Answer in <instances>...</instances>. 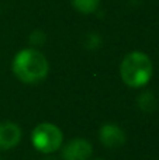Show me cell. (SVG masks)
Instances as JSON below:
<instances>
[{
	"instance_id": "cell-1",
	"label": "cell",
	"mask_w": 159,
	"mask_h": 160,
	"mask_svg": "<svg viewBox=\"0 0 159 160\" xmlns=\"http://www.w3.org/2000/svg\"><path fill=\"white\" fill-rule=\"evenodd\" d=\"M14 76L23 83L35 84L42 82L49 72V62L35 48H27L17 52L11 62Z\"/></svg>"
},
{
	"instance_id": "cell-6",
	"label": "cell",
	"mask_w": 159,
	"mask_h": 160,
	"mask_svg": "<svg viewBox=\"0 0 159 160\" xmlns=\"http://www.w3.org/2000/svg\"><path fill=\"white\" fill-rule=\"evenodd\" d=\"M21 139V128L14 122L0 124V150H8L18 145Z\"/></svg>"
},
{
	"instance_id": "cell-10",
	"label": "cell",
	"mask_w": 159,
	"mask_h": 160,
	"mask_svg": "<svg viewBox=\"0 0 159 160\" xmlns=\"http://www.w3.org/2000/svg\"><path fill=\"white\" fill-rule=\"evenodd\" d=\"M101 44V39L97 34L92 32V34H87L86 39H85V47L89 48V49H96L97 47H100Z\"/></svg>"
},
{
	"instance_id": "cell-3",
	"label": "cell",
	"mask_w": 159,
	"mask_h": 160,
	"mask_svg": "<svg viewBox=\"0 0 159 160\" xmlns=\"http://www.w3.org/2000/svg\"><path fill=\"white\" fill-rule=\"evenodd\" d=\"M64 135L56 125L49 122H42L37 125L31 132L33 146L41 153H54L62 146Z\"/></svg>"
},
{
	"instance_id": "cell-8",
	"label": "cell",
	"mask_w": 159,
	"mask_h": 160,
	"mask_svg": "<svg viewBox=\"0 0 159 160\" xmlns=\"http://www.w3.org/2000/svg\"><path fill=\"white\" fill-rule=\"evenodd\" d=\"M76 11L82 14H92L99 8L100 0H70Z\"/></svg>"
},
{
	"instance_id": "cell-12",
	"label": "cell",
	"mask_w": 159,
	"mask_h": 160,
	"mask_svg": "<svg viewBox=\"0 0 159 160\" xmlns=\"http://www.w3.org/2000/svg\"><path fill=\"white\" fill-rule=\"evenodd\" d=\"M96 160H103V159H96Z\"/></svg>"
},
{
	"instance_id": "cell-5",
	"label": "cell",
	"mask_w": 159,
	"mask_h": 160,
	"mask_svg": "<svg viewBox=\"0 0 159 160\" xmlns=\"http://www.w3.org/2000/svg\"><path fill=\"white\" fill-rule=\"evenodd\" d=\"M99 139L109 149H117L126 143L127 135L117 124H104L99 131Z\"/></svg>"
},
{
	"instance_id": "cell-9",
	"label": "cell",
	"mask_w": 159,
	"mask_h": 160,
	"mask_svg": "<svg viewBox=\"0 0 159 160\" xmlns=\"http://www.w3.org/2000/svg\"><path fill=\"white\" fill-rule=\"evenodd\" d=\"M28 41H30V44L33 45V47H41V45H44L45 41H47V35H45V32L41 30H34L33 32H31Z\"/></svg>"
},
{
	"instance_id": "cell-7",
	"label": "cell",
	"mask_w": 159,
	"mask_h": 160,
	"mask_svg": "<svg viewBox=\"0 0 159 160\" xmlns=\"http://www.w3.org/2000/svg\"><path fill=\"white\" fill-rule=\"evenodd\" d=\"M137 104L144 112H154L158 108V100L152 91H144L137 97Z\"/></svg>"
},
{
	"instance_id": "cell-4",
	"label": "cell",
	"mask_w": 159,
	"mask_h": 160,
	"mask_svg": "<svg viewBox=\"0 0 159 160\" xmlns=\"http://www.w3.org/2000/svg\"><path fill=\"white\" fill-rule=\"evenodd\" d=\"M93 155V146L87 139L75 138L62 148L64 160H89Z\"/></svg>"
},
{
	"instance_id": "cell-2",
	"label": "cell",
	"mask_w": 159,
	"mask_h": 160,
	"mask_svg": "<svg viewBox=\"0 0 159 160\" xmlns=\"http://www.w3.org/2000/svg\"><path fill=\"white\" fill-rule=\"evenodd\" d=\"M152 72H154V66L151 58L141 51L130 52L128 55H126L120 65L121 80L132 88L144 87L151 80Z\"/></svg>"
},
{
	"instance_id": "cell-11",
	"label": "cell",
	"mask_w": 159,
	"mask_h": 160,
	"mask_svg": "<svg viewBox=\"0 0 159 160\" xmlns=\"http://www.w3.org/2000/svg\"><path fill=\"white\" fill-rule=\"evenodd\" d=\"M42 160H58V159H55V158H45V159H42Z\"/></svg>"
}]
</instances>
